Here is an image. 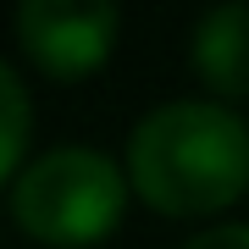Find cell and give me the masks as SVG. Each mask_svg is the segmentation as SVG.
Masks as SVG:
<instances>
[{"mask_svg": "<svg viewBox=\"0 0 249 249\" xmlns=\"http://www.w3.org/2000/svg\"><path fill=\"white\" fill-rule=\"evenodd\" d=\"M183 249H249V227L244 222H222V227H205L194 232Z\"/></svg>", "mask_w": 249, "mask_h": 249, "instance_id": "8992f818", "label": "cell"}, {"mask_svg": "<svg viewBox=\"0 0 249 249\" xmlns=\"http://www.w3.org/2000/svg\"><path fill=\"white\" fill-rule=\"evenodd\" d=\"M116 28H122V17L111 0H22L17 11L22 50L61 78L100 67L116 45Z\"/></svg>", "mask_w": 249, "mask_h": 249, "instance_id": "3957f363", "label": "cell"}, {"mask_svg": "<svg viewBox=\"0 0 249 249\" xmlns=\"http://www.w3.org/2000/svg\"><path fill=\"white\" fill-rule=\"evenodd\" d=\"M127 183L166 216H211L249 188V127L222 100H166L127 133Z\"/></svg>", "mask_w": 249, "mask_h": 249, "instance_id": "6da1fadb", "label": "cell"}, {"mask_svg": "<svg viewBox=\"0 0 249 249\" xmlns=\"http://www.w3.org/2000/svg\"><path fill=\"white\" fill-rule=\"evenodd\" d=\"M0 111H6V122H0V166L11 172V178H22V150H28V89L22 78L11 67H0Z\"/></svg>", "mask_w": 249, "mask_h": 249, "instance_id": "5b68a950", "label": "cell"}, {"mask_svg": "<svg viewBox=\"0 0 249 249\" xmlns=\"http://www.w3.org/2000/svg\"><path fill=\"white\" fill-rule=\"evenodd\" d=\"M127 205V172L89 144H61L28 160L11 178V216L28 238L45 244H94L116 227Z\"/></svg>", "mask_w": 249, "mask_h": 249, "instance_id": "7a4b0ae2", "label": "cell"}, {"mask_svg": "<svg viewBox=\"0 0 249 249\" xmlns=\"http://www.w3.org/2000/svg\"><path fill=\"white\" fill-rule=\"evenodd\" d=\"M194 67L211 89L249 94V6H216L194 28Z\"/></svg>", "mask_w": 249, "mask_h": 249, "instance_id": "277c9868", "label": "cell"}]
</instances>
